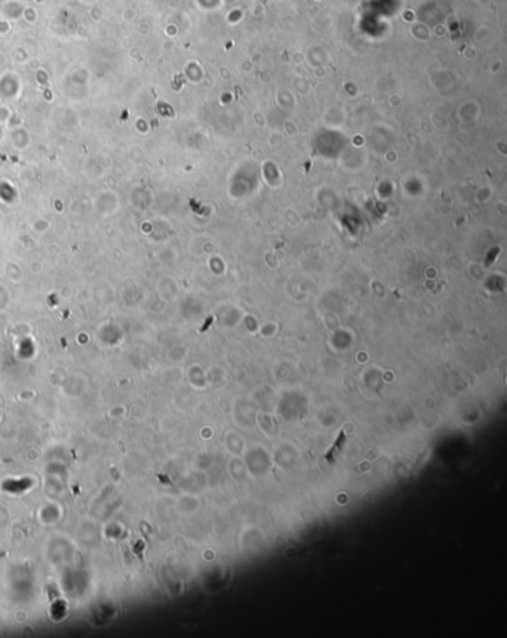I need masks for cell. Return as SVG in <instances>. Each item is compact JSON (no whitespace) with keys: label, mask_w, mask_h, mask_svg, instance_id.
<instances>
[{"label":"cell","mask_w":507,"mask_h":638,"mask_svg":"<svg viewBox=\"0 0 507 638\" xmlns=\"http://www.w3.org/2000/svg\"><path fill=\"white\" fill-rule=\"evenodd\" d=\"M343 442H345V433H343V431H341V433H339V436H338V439L335 441V444H333V446H332L330 449H332L333 452H336V451H341V449H342V446H343Z\"/></svg>","instance_id":"obj_1"}]
</instances>
